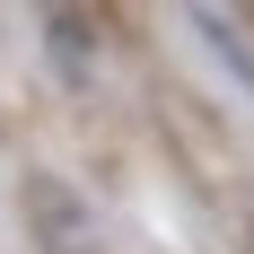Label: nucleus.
I'll use <instances>...</instances> for the list:
<instances>
[{"mask_svg":"<svg viewBox=\"0 0 254 254\" xmlns=\"http://www.w3.org/2000/svg\"><path fill=\"white\" fill-rule=\"evenodd\" d=\"M18 210H26V237L44 254H97V219H88V202H79L62 176H26Z\"/></svg>","mask_w":254,"mask_h":254,"instance_id":"f257e3e1","label":"nucleus"},{"mask_svg":"<svg viewBox=\"0 0 254 254\" xmlns=\"http://www.w3.org/2000/svg\"><path fill=\"white\" fill-rule=\"evenodd\" d=\"M44 53H53V70L70 79V88H88V70H97V18L53 9V18H44Z\"/></svg>","mask_w":254,"mask_h":254,"instance_id":"f03ea898","label":"nucleus"},{"mask_svg":"<svg viewBox=\"0 0 254 254\" xmlns=\"http://www.w3.org/2000/svg\"><path fill=\"white\" fill-rule=\"evenodd\" d=\"M193 26H202V44H210V53H219V62H228V70L254 88V44L237 35V18H219V9H193Z\"/></svg>","mask_w":254,"mask_h":254,"instance_id":"7ed1b4c3","label":"nucleus"}]
</instances>
